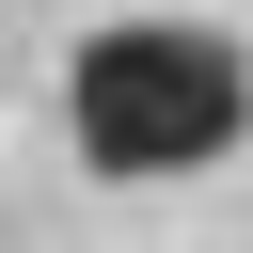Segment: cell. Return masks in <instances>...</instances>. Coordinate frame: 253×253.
Masks as SVG:
<instances>
[{
    "label": "cell",
    "instance_id": "6da1fadb",
    "mask_svg": "<svg viewBox=\"0 0 253 253\" xmlns=\"http://www.w3.org/2000/svg\"><path fill=\"white\" fill-rule=\"evenodd\" d=\"M63 142L126 190L206 174V158L253 142V47L206 32V16H95L63 47Z\"/></svg>",
    "mask_w": 253,
    "mask_h": 253
}]
</instances>
